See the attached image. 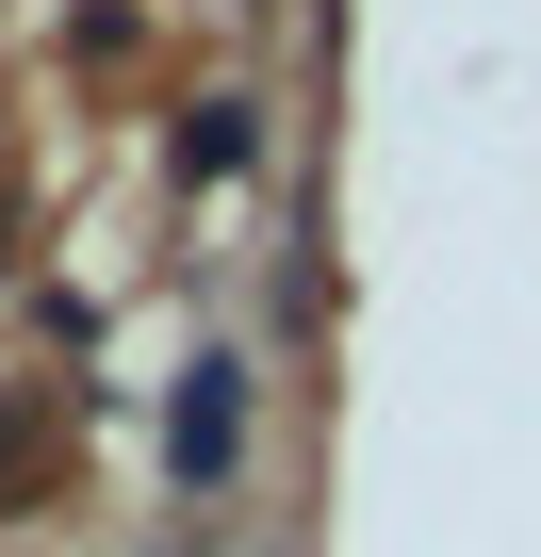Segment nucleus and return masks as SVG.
<instances>
[{
  "label": "nucleus",
  "instance_id": "nucleus-4",
  "mask_svg": "<svg viewBox=\"0 0 541 557\" xmlns=\"http://www.w3.org/2000/svg\"><path fill=\"white\" fill-rule=\"evenodd\" d=\"M0 230H17V181H0Z\"/></svg>",
  "mask_w": 541,
  "mask_h": 557
},
{
  "label": "nucleus",
  "instance_id": "nucleus-1",
  "mask_svg": "<svg viewBox=\"0 0 541 557\" xmlns=\"http://www.w3.org/2000/svg\"><path fill=\"white\" fill-rule=\"evenodd\" d=\"M164 459H181V492H230V459H246V361H230V345H213V361H181Z\"/></svg>",
  "mask_w": 541,
  "mask_h": 557
},
{
  "label": "nucleus",
  "instance_id": "nucleus-2",
  "mask_svg": "<svg viewBox=\"0 0 541 557\" xmlns=\"http://www.w3.org/2000/svg\"><path fill=\"white\" fill-rule=\"evenodd\" d=\"M246 148H262V132H246V99H197V115H181V181H230Z\"/></svg>",
  "mask_w": 541,
  "mask_h": 557
},
{
  "label": "nucleus",
  "instance_id": "nucleus-3",
  "mask_svg": "<svg viewBox=\"0 0 541 557\" xmlns=\"http://www.w3.org/2000/svg\"><path fill=\"white\" fill-rule=\"evenodd\" d=\"M17 475H34V410L0 394V492H17Z\"/></svg>",
  "mask_w": 541,
  "mask_h": 557
}]
</instances>
